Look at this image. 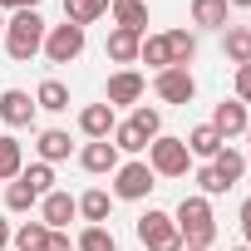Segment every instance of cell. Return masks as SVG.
Listing matches in <instances>:
<instances>
[{
    "label": "cell",
    "mask_w": 251,
    "mask_h": 251,
    "mask_svg": "<svg viewBox=\"0 0 251 251\" xmlns=\"http://www.w3.org/2000/svg\"><path fill=\"white\" fill-rule=\"evenodd\" d=\"M153 89L163 103H192L197 79H192V69H163V74H153Z\"/></svg>",
    "instance_id": "52a82bcc"
},
{
    "label": "cell",
    "mask_w": 251,
    "mask_h": 251,
    "mask_svg": "<svg viewBox=\"0 0 251 251\" xmlns=\"http://www.w3.org/2000/svg\"><path fill=\"white\" fill-rule=\"evenodd\" d=\"M128 123H133V128H138V133H143V138H148V143H153V138H158V133H163V113H158V108H148V103H138V108H133V118H128Z\"/></svg>",
    "instance_id": "f546056e"
},
{
    "label": "cell",
    "mask_w": 251,
    "mask_h": 251,
    "mask_svg": "<svg viewBox=\"0 0 251 251\" xmlns=\"http://www.w3.org/2000/svg\"><path fill=\"white\" fill-rule=\"evenodd\" d=\"M212 128L222 133V143L241 138V133L251 128V113H246V103H236V99H222V103H217V113H212Z\"/></svg>",
    "instance_id": "9c48e42d"
},
{
    "label": "cell",
    "mask_w": 251,
    "mask_h": 251,
    "mask_svg": "<svg viewBox=\"0 0 251 251\" xmlns=\"http://www.w3.org/2000/svg\"><path fill=\"white\" fill-rule=\"evenodd\" d=\"M0 35H5V15H0Z\"/></svg>",
    "instance_id": "60d3db41"
},
{
    "label": "cell",
    "mask_w": 251,
    "mask_h": 251,
    "mask_svg": "<svg viewBox=\"0 0 251 251\" xmlns=\"http://www.w3.org/2000/svg\"><path fill=\"white\" fill-rule=\"evenodd\" d=\"M5 207L10 212H30V207H40V192L25 177H15V182H5Z\"/></svg>",
    "instance_id": "83f0119b"
},
{
    "label": "cell",
    "mask_w": 251,
    "mask_h": 251,
    "mask_svg": "<svg viewBox=\"0 0 251 251\" xmlns=\"http://www.w3.org/2000/svg\"><path fill=\"white\" fill-rule=\"evenodd\" d=\"M113 128H118V118H113V108H108V103H84V108H79V133H84L89 143L113 138Z\"/></svg>",
    "instance_id": "8fae6325"
},
{
    "label": "cell",
    "mask_w": 251,
    "mask_h": 251,
    "mask_svg": "<svg viewBox=\"0 0 251 251\" xmlns=\"http://www.w3.org/2000/svg\"><path fill=\"white\" fill-rule=\"evenodd\" d=\"M173 222H177L182 246H202V251H212V241H217V217H212V202H207L202 192H197V197H182L177 212H173Z\"/></svg>",
    "instance_id": "7a4b0ae2"
},
{
    "label": "cell",
    "mask_w": 251,
    "mask_h": 251,
    "mask_svg": "<svg viewBox=\"0 0 251 251\" xmlns=\"http://www.w3.org/2000/svg\"><path fill=\"white\" fill-rule=\"evenodd\" d=\"M74 217H79V197H69V192H59V187L40 197V222H45L50 231H64Z\"/></svg>",
    "instance_id": "ba28073f"
},
{
    "label": "cell",
    "mask_w": 251,
    "mask_h": 251,
    "mask_svg": "<svg viewBox=\"0 0 251 251\" xmlns=\"http://www.w3.org/2000/svg\"><path fill=\"white\" fill-rule=\"evenodd\" d=\"M182 251H202V246H182Z\"/></svg>",
    "instance_id": "b9f144b4"
},
{
    "label": "cell",
    "mask_w": 251,
    "mask_h": 251,
    "mask_svg": "<svg viewBox=\"0 0 251 251\" xmlns=\"http://www.w3.org/2000/svg\"><path fill=\"white\" fill-rule=\"evenodd\" d=\"M5 246H10V222L0 217V251H5Z\"/></svg>",
    "instance_id": "8d00e7d4"
},
{
    "label": "cell",
    "mask_w": 251,
    "mask_h": 251,
    "mask_svg": "<svg viewBox=\"0 0 251 251\" xmlns=\"http://www.w3.org/2000/svg\"><path fill=\"white\" fill-rule=\"evenodd\" d=\"M148 168H153V177H182V173L192 168V153H187L182 138L158 133V138L148 143Z\"/></svg>",
    "instance_id": "3957f363"
},
{
    "label": "cell",
    "mask_w": 251,
    "mask_h": 251,
    "mask_svg": "<svg viewBox=\"0 0 251 251\" xmlns=\"http://www.w3.org/2000/svg\"><path fill=\"white\" fill-rule=\"evenodd\" d=\"M236 103H246V108H251V64H241V69H236Z\"/></svg>",
    "instance_id": "836d02e7"
},
{
    "label": "cell",
    "mask_w": 251,
    "mask_h": 251,
    "mask_svg": "<svg viewBox=\"0 0 251 251\" xmlns=\"http://www.w3.org/2000/svg\"><path fill=\"white\" fill-rule=\"evenodd\" d=\"M168 54H173V69H187L197 59V35L187 30H168Z\"/></svg>",
    "instance_id": "d4e9b609"
},
{
    "label": "cell",
    "mask_w": 251,
    "mask_h": 251,
    "mask_svg": "<svg viewBox=\"0 0 251 251\" xmlns=\"http://www.w3.org/2000/svg\"><path fill=\"white\" fill-rule=\"evenodd\" d=\"M20 177H25V182H30L40 197H45V192H54V168H50V163H30Z\"/></svg>",
    "instance_id": "1f68e13d"
},
{
    "label": "cell",
    "mask_w": 251,
    "mask_h": 251,
    "mask_svg": "<svg viewBox=\"0 0 251 251\" xmlns=\"http://www.w3.org/2000/svg\"><path fill=\"white\" fill-rule=\"evenodd\" d=\"M74 251H118V241H113L108 226H84L79 241H74Z\"/></svg>",
    "instance_id": "f1b7e54d"
},
{
    "label": "cell",
    "mask_w": 251,
    "mask_h": 251,
    "mask_svg": "<svg viewBox=\"0 0 251 251\" xmlns=\"http://www.w3.org/2000/svg\"><path fill=\"white\" fill-rule=\"evenodd\" d=\"M143 89H148V79H143L138 69H118V74H108V94H103V103H108V108H118V103H138Z\"/></svg>",
    "instance_id": "30bf717a"
},
{
    "label": "cell",
    "mask_w": 251,
    "mask_h": 251,
    "mask_svg": "<svg viewBox=\"0 0 251 251\" xmlns=\"http://www.w3.org/2000/svg\"><path fill=\"white\" fill-rule=\"evenodd\" d=\"M222 54L241 69V64H251V30L246 25H226L222 30Z\"/></svg>",
    "instance_id": "d6986e66"
},
{
    "label": "cell",
    "mask_w": 251,
    "mask_h": 251,
    "mask_svg": "<svg viewBox=\"0 0 251 251\" xmlns=\"http://www.w3.org/2000/svg\"><path fill=\"white\" fill-rule=\"evenodd\" d=\"M35 153H40V163H50V168H54V163H64V158L74 153V143H69V133H64V128H45V133H40V143H35Z\"/></svg>",
    "instance_id": "e0dca14e"
},
{
    "label": "cell",
    "mask_w": 251,
    "mask_h": 251,
    "mask_svg": "<svg viewBox=\"0 0 251 251\" xmlns=\"http://www.w3.org/2000/svg\"><path fill=\"white\" fill-rule=\"evenodd\" d=\"M197 187H202V197H207V202H212V197H222V192H226V187H222V177H217V173H212V163H207V168H197Z\"/></svg>",
    "instance_id": "d6a6232c"
},
{
    "label": "cell",
    "mask_w": 251,
    "mask_h": 251,
    "mask_svg": "<svg viewBox=\"0 0 251 251\" xmlns=\"http://www.w3.org/2000/svg\"><path fill=\"white\" fill-rule=\"evenodd\" d=\"M182 143H187V153H192V158H217V153L226 148V143H222V133L212 128V123H197V128H192Z\"/></svg>",
    "instance_id": "44dd1931"
},
{
    "label": "cell",
    "mask_w": 251,
    "mask_h": 251,
    "mask_svg": "<svg viewBox=\"0 0 251 251\" xmlns=\"http://www.w3.org/2000/svg\"><path fill=\"white\" fill-rule=\"evenodd\" d=\"M50 64H74L79 54H84V30L79 25H50V35H45V50H40Z\"/></svg>",
    "instance_id": "8992f818"
},
{
    "label": "cell",
    "mask_w": 251,
    "mask_h": 251,
    "mask_svg": "<svg viewBox=\"0 0 251 251\" xmlns=\"http://www.w3.org/2000/svg\"><path fill=\"white\" fill-rule=\"evenodd\" d=\"M45 35H50V25L40 20V10H15L10 20H5V54L15 59V64H30L40 50H45Z\"/></svg>",
    "instance_id": "6da1fadb"
},
{
    "label": "cell",
    "mask_w": 251,
    "mask_h": 251,
    "mask_svg": "<svg viewBox=\"0 0 251 251\" xmlns=\"http://www.w3.org/2000/svg\"><path fill=\"white\" fill-rule=\"evenodd\" d=\"M192 25H202V30H226V25H231V5H226V0H192Z\"/></svg>",
    "instance_id": "2e32d148"
},
{
    "label": "cell",
    "mask_w": 251,
    "mask_h": 251,
    "mask_svg": "<svg viewBox=\"0 0 251 251\" xmlns=\"http://www.w3.org/2000/svg\"><path fill=\"white\" fill-rule=\"evenodd\" d=\"M212 173L222 177V187H236V182H241V173H246V153H236V148L226 143V148L212 158Z\"/></svg>",
    "instance_id": "7402d4cb"
},
{
    "label": "cell",
    "mask_w": 251,
    "mask_h": 251,
    "mask_svg": "<svg viewBox=\"0 0 251 251\" xmlns=\"http://www.w3.org/2000/svg\"><path fill=\"white\" fill-rule=\"evenodd\" d=\"M138 45H143V35H138V30H118V25H113L103 50H108V59H113V64H133V59H138Z\"/></svg>",
    "instance_id": "9a60e30c"
},
{
    "label": "cell",
    "mask_w": 251,
    "mask_h": 251,
    "mask_svg": "<svg viewBox=\"0 0 251 251\" xmlns=\"http://www.w3.org/2000/svg\"><path fill=\"white\" fill-rule=\"evenodd\" d=\"M241 226H251V197L241 202Z\"/></svg>",
    "instance_id": "74e56055"
},
{
    "label": "cell",
    "mask_w": 251,
    "mask_h": 251,
    "mask_svg": "<svg viewBox=\"0 0 251 251\" xmlns=\"http://www.w3.org/2000/svg\"><path fill=\"white\" fill-rule=\"evenodd\" d=\"M113 148H118V153H143L148 138L133 128V123H118V128H113Z\"/></svg>",
    "instance_id": "4dcf8cb0"
},
{
    "label": "cell",
    "mask_w": 251,
    "mask_h": 251,
    "mask_svg": "<svg viewBox=\"0 0 251 251\" xmlns=\"http://www.w3.org/2000/svg\"><path fill=\"white\" fill-rule=\"evenodd\" d=\"M108 10H113V25L118 30H148V0H108Z\"/></svg>",
    "instance_id": "5bb4252c"
},
{
    "label": "cell",
    "mask_w": 251,
    "mask_h": 251,
    "mask_svg": "<svg viewBox=\"0 0 251 251\" xmlns=\"http://www.w3.org/2000/svg\"><path fill=\"white\" fill-rule=\"evenodd\" d=\"M35 108H50V113H64V108H69V89H64L59 79H45V84L35 89Z\"/></svg>",
    "instance_id": "484cf974"
},
{
    "label": "cell",
    "mask_w": 251,
    "mask_h": 251,
    "mask_svg": "<svg viewBox=\"0 0 251 251\" xmlns=\"http://www.w3.org/2000/svg\"><path fill=\"white\" fill-rule=\"evenodd\" d=\"M99 15H108V0H64V20L69 25H94Z\"/></svg>",
    "instance_id": "cb8c5ba5"
},
{
    "label": "cell",
    "mask_w": 251,
    "mask_h": 251,
    "mask_svg": "<svg viewBox=\"0 0 251 251\" xmlns=\"http://www.w3.org/2000/svg\"><path fill=\"white\" fill-rule=\"evenodd\" d=\"M246 138H251V128H246Z\"/></svg>",
    "instance_id": "ee69618b"
},
{
    "label": "cell",
    "mask_w": 251,
    "mask_h": 251,
    "mask_svg": "<svg viewBox=\"0 0 251 251\" xmlns=\"http://www.w3.org/2000/svg\"><path fill=\"white\" fill-rule=\"evenodd\" d=\"M158 187V177H153V168L148 163H118V173H113V197L118 202H143L148 192Z\"/></svg>",
    "instance_id": "5b68a950"
},
{
    "label": "cell",
    "mask_w": 251,
    "mask_h": 251,
    "mask_svg": "<svg viewBox=\"0 0 251 251\" xmlns=\"http://www.w3.org/2000/svg\"><path fill=\"white\" fill-rule=\"evenodd\" d=\"M241 231H246V246H251V226H241Z\"/></svg>",
    "instance_id": "ab89813d"
},
{
    "label": "cell",
    "mask_w": 251,
    "mask_h": 251,
    "mask_svg": "<svg viewBox=\"0 0 251 251\" xmlns=\"http://www.w3.org/2000/svg\"><path fill=\"white\" fill-rule=\"evenodd\" d=\"M231 251H251V246H231Z\"/></svg>",
    "instance_id": "7bdbcfd3"
},
{
    "label": "cell",
    "mask_w": 251,
    "mask_h": 251,
    "mask_svg": "<svg viewBox=\"0 0 251 251\" xmlns=\"http://www.w3.org/2000/svg\"><path fill=\"white\" fill-rule=\"evenodd\" d=\"M0 118H5V128H30L35 123V99L25 89H5L0 94Z\"/></svg>",
    "instance_id": "7c38bea8"
},
{
    "label": "cell",
    "mask_w": 251,
    "mask_h": 251,
    "mask_svg": "<svg viewBox=\"0 0 251 251\" xmlns=\"http://www.w3.org/2000/svg\"><path fill=\"white\" fill-rule=\"evenodd\" d=\"M79 168H84V173H118V148H113L108 138H99V143H84V153H79Z\"/></svg>",
    "instance_id": "4fadbf2b"
},
{
    "label": "cell",
    "mask_w": 251,
    "mask_h": 251,
    "mask_svg": "<svg viewBox=\"0 0 251 251\" xmlns=\"http://www.w3.org/2000/svg\"><path fill=\"white\" fill-rule=\"evenodd\" d=\"M108 212H113V192H103V187H89V192L79 197V217H84L89 226H103V222H108Z\"/></svg>",
    "instance_id": "ac0fdd59"
},
{
    "label": "cell",
    "mask_w": 251,
    "mask_h": 251,
    "mask_svg": "<svg viewBox=\"0 0 251 251\" xmlns=\"http://www.w3.org/2000/svg\"><path fill=\"white\" fill-rule=\"evenodd\" d=\"M138 241H143L148 251H182V236H177L173 212H158V207H148V212L138 217Z\"/></svg>",
    "instance_id": "277c9868"
},
{
    "label": "cell",
    "mask_w": 251,
    "mask_h": 251,
    "mask_svg": "<svg viewBox=\"0 0 251 251\" xmlns=\"http://www.w3.org/2000/svg\"><path fill=\"white\" fill-rule=\"evenodd\" d=\"M0 10H10V15L15 10H40V0H0Z\"/></svg>",
    "instance_id": "e575fe53"
},
{
    "label": "cell",
    "mask_w": 251,
    "mask_h": 251,
    "mask_svg": "<svg viewBox=\"0 0 251 251\" xmlns=\"http://www.w3.org/2000/svg\"><path fill=\"white\" fill-rule=\"evenodd\" d=\"M10 241H15V251H45L50 246V226L45 222H25L20 231H10Z\"/></svg>",
    "instance_id": "4316f807"
},
{
    "label": "cell",
    "mask_w": 251,
    "mask_h": 251,
    "mask_svg": "<svg viewBox=\"0 0 251 251\" xmlns=\"http://www.w3.org/2000/svg\"><path fill=\"white\" fill-rule=\"evenodd\" d=\"M226 5H241V10H251V0H226Z\"/></svg>",
    "instance_id": "f35d334b"
},
{
    "label": "cell",
    "mask_w": 251,
    "mask_h": 251,
    "mask_svg": "<svg viewBox=\"0 0 251 251\" xmlns=\"http://www.w3.org/2000/svg\"><path fill=\"white\" fill-rule=\"evenodd\" d=\"M45 251H74V241H69L64 231H50V246H45Z\"/></svg>",
    "instance_id": "d590c367"
},
{
    "label": "cell",
    "mask_w": 251,
    "mask_h": 251,
    "mask_svg": "<svg viewBox=\"0 0 251 251\" xmlns=\"http://www.w3.org/2000/svg\"><path fill=\"white\" fill-rule=\"evenodd\" d=\"M138 59H143V64H153V74L173 69V54H168V35H143V45H138Z\"/></svg>",
    "instance_id": "603a6c76"
},
{
    "label": "cell",
    "mask_w": 251,
    "mask_h": 251,
    "mask_svg": "<svg viewBox=\"0 0 251 251\" xmlns=\"http://www.w3.org/2000/svg\"><path fill=\"white\" fill-rule=\"evenodd\" d=\"M25 173V148L15 133H0V182H15Z\"/></svg>",
    "instance_id": "ffe728a7"
}]
</instances>
